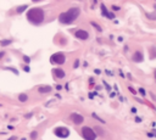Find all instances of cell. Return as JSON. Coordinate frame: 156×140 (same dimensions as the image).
I'll use <instances>...</instances> for the list:
<instances>
[{"instance_id":"7","label":"cell","mask_w":156,"mask_h":140,"mask_svg":"<svg viewBox=\"0 0 156 140\" xmlns=\"http://www.w3.org/2000/svg\"><path fill=\"white\" fill-rule=\"evenodd\" d=\"M74 35H76V38H78V39H81V40H87L89 38V33L87 31H83V29H78Z\"/></svg>"},{"instance_id":"10","label":"cell","mask_w":156,"mask_h":140,"mask_svg":"<svg viewBox=\"0 0 156 140\" xmlns=\"http://www.w3.org/2000/svg\"><path fill=\"white\" fill-rule=\"evenodd\" d=\"M38 91L40 94H46V93H50L51 91V87L50 85H45V87H39Z\"/></svg>"},{"instance_id":"17","label":"cell","mask_w":156,"mask_h":140,"mask_svg":"<svg viewBox=\"0 0 156 140\" xmlns=\"http://www.w3.org/2000/svg\"><path fill=\"white\" fill-rule=\"evenodd\" d=\"M100 7H101V12H102V15H104V16H106V15H107V12H109V11H107V9H106V6L104 5V4H101Z\"/></svg>"},{"instance_id":"19","label":"cell","mask_w":156,"mask_h":140,"mask_svg":"<svg viewBox=\"0 0 156 140\" xmlns=\"http://www.w3.org/2000/svg\"><path fill=\"white\" fill-rule=\"evenodd\" d=\"M92 26H93V27H94V28H96V29H98L99 32H101V31H102V29H101V27H100V26H99V24H98V23L92 22Z\"/></svg>"},{"instance_id":"3","label":"cell","mask_w":156,"mask_h":140,"mask_svg":"<svg viewBox=\"0 0 156 140\" xmlns=\"http://www.w3.org/2000/svg\"><path fill=\"white\" fill-rule=\"evenodd\" d=\"M82 135L85 140H95L98 135L95 134L94 129L90 128V127H83L82 128Z\"/></svg>"},{"instance_id":"11","label":"cell","mask_w":156,"mask_h":140,"mask_svg":"<svg viewBox=\"0 0 156 140\" xmlns=\"http://www.w3.org/2000/svg\"><path fill=\"white\" fill-rule=\"evenodd\" d=\"M94 132L96 135H100V136H104V135H105V130L101 128V127H99V125H96L94 128Z\"/></svg>"},{"instance_id":"23","label":"cell","mask_w":156,"mask_h":140,"mask_svg":"<svg viewBox=\"0 0 156 140\" xmlns=\"http://www.w3.org/2000/svg\"><path fill=\"white\" fill-rule=\"evenodd\" d=\"M23 60H24V62H26V63H29V62H31V59H29V57H28V56H23Z\"/></svg>"},{"instance_id":"13","label":"cell","mask_w":156,"mask_h":140,"mask_svg":"<svg viewBox=\"0 0 156 140\" xmlns=\"http://www.w3.org/2000/svg\"><path fill=\"white\" fill-rule=\"evenodd\" d=\"M92 116H93V118H94V119H96L98 122H100V123H102V124H105V123H106L105 121H104V119H101V118L99 117V116H98L96 113H92Z\"/></svg>"},{"instance_id":"33","label":"cell","mask_w":156,"mask_h":140,"mask_svg":"<svg viewBox=\"0 0 156 140\" xmlns=\"http://www.w3.org/2000/svg\"><path fill=\"white\" fill-rule=\"evenodd\" d=\"M0 106H1V104H0Z\"/></svg>"},{"instance_id":"30","label":"cell","mask_w":156,"mask_h":140,"mask_svg":"<svg viewBox=\"0 0 156 140\" xmlns=\"http://www.w3.org/2000/svg\"><path fill=\"white\" fill-rule=\"evenodd\" d=\"M132 112H133V113H135V112H137V108H135V107H133V108H132Z\"/></svg>"},{"instance_id":"8","label":"cell","mask_w":156,"mask_h":140,"mask_svg":"<svg viewBox=\"0 0 156 140\" xmlns=\"http://www.w3.org/2000/svg\"><path fill=\"white\" fill-rule=\"evenodd\" d=\"M53 73L55 74V77L56 78H65V76H66V73H65V71L62 69V68H55L54 71H53Z\"/></svg>"},{"instance_id":"28","label":"cell","mask_w":156,"mask_h":140,"mask_svg":"<svg viewBox=\"0 0 156 140\" xmlns=\"http://www.w3.org/2000/svg\"><path fill=\"white\" fill-rule=\"evenodd\" d=\"M148 136H149V138H152V136H154V134H152V133H148Z\"/></svg>"},{"instance_id":"29","label":"cell","mask_w":156,"mask_h":140,"mask_svg":"<svg viewBox=\"0 0 156 140\" xmlns=\"http://www.w3.org/2000/svg\"><path fill=\"white\" fill-rule=\"evenodd\" d=\"M4 55H5V52H4V51H3V52H0V59H1Z\"/></svg>"},{"instance_id":"2","label":"cell","mask_w":156,"mask_h":140,"mask_svg":"<svg viewBox=\"0 0 156 140\" xmlns=\"http://www.w3.org/2000/svg\"><path fill=\"white\" fill-rule=\"evenodd\" d=\"M79 12H81L79 7H72L68 11L62 12L61 15L59 16V21L61 23H63V24H71L79 16Z\"/></svg>"},{"instance_id":"1","label":"cell","mask_w":156,"mask_h":140,"mask_svg":"<svg viewBox=\"0 0 156 140\" xmlns=\"http://www.w3.org/2000/svg\"><path fill=\"white\" fill-rule=\"evenodd\" d=\"M27 20L34 26H39L44 21V11L40 7H34L29 9L27 11Z\"/></svg>"},{"instance_id":"16","label":"cell","mask_w":156,"mask_h":140,"mask_svg":"<svg viewBox=\"0 0 156 140\" xmlns=\"http://www.w3.org/2000/svg\"><path fill=\"white\" fill-rule=\"evenodd\" d=\"M11 43H12L11 40H1V41H0V45H1V46H7V45H10Z\"/></svg>"},{"instance_id":"14","label":"cell","mask_w":156,"mask_h":140,"mask_svg":"<svg viewBox=\"0 0 156 140\" xmlns=\"http://www.w3.org/2000/svg\"><path fill=\"white\" fill-rule=\"evenodd\" d=\"M26 9H27V5H22V6H18L16 9V11L18 12V13H21V12H23Z\"/></svg>"},{"instance_id":"18","label":"cell","mask_w":156,"mask_h":140,"mask_svg":"<svg viewBox=\"0 0 156 140\" xmlns=\"http://www.w3.org/2000/svg\"><path fill=\"white\" fill-rule=\"evenodd\" d=\"M146 17H148L149 20H155L156 15H155V12H152V13H146Z\"/></svg>"},{"instance_id":"12","label":"cell","mask_w":156,"mask_h":140,"mask_svg":"<svg viewBox=\"0 0 156 140\" xmlns=\"http://www.w3.org/2000/svg\"><path fill=\"white\" fill-rule=\"evenodd\" d=\"M18 100L21 101V102H26V101L28 100V95L27 94H24V93H22V94L18 95Z\"/></svg>"},{"instance_id":"9","label":"cell","mask_w":156,"mask_h":140,"mask_svg":"<svg viewBox=\"0 0 156 140\" xmlns=\"http://www.w3.org/2000/svg\"><path fill=\"white\" fill-rule=\"evenodd\" d=\"M144 60V56H143V52L141 51H135L133 54V61L134 62H141Z\"/></svg>"},{"instance_id":"26","label":"cell","mask_w":156,"mask_h":140,"mask_svg":"<svg viewBox=\"0 0 156 140\" xmlns=\"http://www.w3.org/2000/svg\"><path fill=\"white\" fill-rule=\"evenodd\" d=\"M129 90H131V91H132L133 94H137V91H135V90H134L133 88H132V87H129Z\"/></svg>"},{"instance_id":"15","label":"cell","mask_w":156,"mask_h":140,"mask_svg":"<svg viewBox=\"0 0 156 140\" xmlns=\"http://www.w3.org/2000/svg\"><path fill=\"white\" fill-rule=\"evenodd\" d=\"M29 138L32 140H35L37 138H38V132H35V130H33L32 133H31V135H29Z\"/></svg>"},{"instance_id":"24","label":"cell","mask_w":156,"mask_h":140,"mask_svg":"<svg viewBox=\"0 0 156 140\" xmlns=\"http://www.w3.org/2000/svg\"><path fill=\"white\" fill-rule=\"evenodd\" d=\"M139 93L141 94V96H146V93H145V90L143 89V88H140L139 89Z\"/></svg>"},{"instance_id":"25","label":"cell","mask_w":156,"mask_h":140,"mask_svg":"<svg viewBox=\"0 0 156 140\" xmlns=\"http://www.w3.org/2000/svg\"><path fill=\"white\" fill-rule=\"evenodd\" d=\"M23 69H24V72H29V71H31V68L28 67V66H24V67H23Z\"/></svg>"},{"instance_id":"27","label":"cell","mask_w":156,"mask_h":140,"mask_svg":"<svg viewBox=\"0 0 156 140\" xmlns=\"http://www.w3.org/2000/svg\"><path fill=\"white\" fill-rule=\"evenodd\" d=\"M56 89H57V90H61V89H62V87L60 85V84H59V85H56Z\"/></svg>"},{"instance_id":"31","label":"cell","mask_w":156,"mask_h":140,"mask_svg":"<svg viewBox=\"0 0 156 140\" xmlns=\"http://www.w3.org/2000/svg\"><path fill=\"white\" fill-rule=\"evenodd\" d=\"M32 1H34V3H37V1H40V0H32Z\"/></svg>"},{"instance_id":"5","label":"cell","mask_w":156,"mask_h":140,"mask_svg":"<svg viewBox=\"0 0 156 140\" xmlns=\"http://www.w3.org/2000/svg\"><path fill=\"white\" fill-rule=\"evenodd\" d=\"M54 133H55V135L60 136V138H67L70 135V130L66 127H57V128H55Z\"/></svg>"},{"instance_id":"20","label":"cell","mask_w":156,"mask_h":140,"mask_svg":"<svg viewBox=\"0 0 156 140\" xmlns=\"http://www.w3.org/2000/svg\"><path fill=\"white\" fill-rule=\"evenodd\" d=\"M106 17H107V18H110V20H113V18H115V15H113V13H111V12H107Z\"/></svg>"},{"instance_id":"21","label":"cell","mask_w":156,"mask_h":140,"mask_svg":"<svg viewBox=\"0 0 156 140\" xmlns=\"http://www.w3.org/2000/svg\"><path fill=\"white\" fill-rule=\"evenodd\" d=\"M79 67V60H76L74 63H73V68H78Z\"/></svg>"},{"instance_id":"6","label":"cell","mask_w":156,"mask_h":140,"mask_svg":"<svg viewBox=\"0 0 156 140\" xmlns=\"http://www.w3.org/2000/svg\"><path fill=\"white\" fill-rule=\"evenodd\" d=\"M70 118H71V121H72L74 124H82L84 122V117L82 116V115H79V113H77V112H73V113H71L70 115Z\"/></svg>"},{"instance_id":"32","label":"cell","mask_w":156,"mask_h":140,"mask_svg":"<svg viewBox=\"0 0 156 140\" xmlns=\"http://www.w3.org/2000/svg\"><path fill=\"white\" fill-rule=\"evenodd\" d=\"M22 140H26V139H24V138H23V139H22Z\"/></svg>"},{"instance_id":"22","label":"cell","mask_w":156,"mask_h":140,"mask_svg":"<svg viewBox=\"0 0 156 140\" xmlns=\"http://www.w3.org/2000/svg\"><path fill=\"white\" fill-rule=\"evenodd\" d=\"M111 7H112V11H118V10L121 9L120 6H117V5H112Z\"/></svg>"},{"instance_id":"4","label":"cell","mask_w":156,"mask_h":140,"mask_svg":"<svg viewBox=\"0 0 156 140\" xmlns=\"http://www.w3.org/2000/svg\"><path fill=\"white\" fill-rule=\"evenodd\" d=\"M66 61V56L63 52H56L51 56V62L55 65H63Z\"/></svg>"}]
</instances>
